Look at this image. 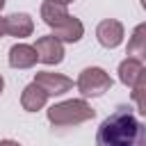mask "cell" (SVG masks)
Listing matches in <instances>:
<instances>
[{
  "instance_id": "1",
  "label": "cell",
  "mask_w": 146,
  "mask_h": 146,
  "mask_svg": "<svg viewBox=\"0 0 146 146\" xmlns=\"http://www.w3.org/2000/svg\"><path fill=\"white\" fill-rule=\"evenodd\" d=\"M96 146H146V123L137 119L130 105H116L98 125Z\"/></svg>"
},
{
  "instance_id": "2",
  "label": "cell",
  "mask_w": 146,
  "mask_h": 146,
  "mask_svg": "<svg viewBox=\"0 0 146 146\" xmlns=\"http://www.w3.org/2000/svg\"><path fill=\"white\" fill-rule=\"evenodd\" d=\"M46 114L55 128H64V125H78V123L91 121L96 116V110L84 98H71V100H62V103L50 105Z\"/></svg>"
},
{
  "instance_id": "3",
  "label": "cell",
  "mask_w": 146,
  "mask_h": 146,
  "mask_svg": "<svg viewBox=\"0 0 146 146\" xmlns=\"http://www.w3.org/2000/svg\"><path fill=\"white\" fill-rule=\"evenodd\" d=\"M78 91L84 96V98H98L103 96L105 91L112 89V78L107 71H103L100 66H87L80 75H78V82H75Z\"/></svg>"
},
{
  "instance_id": "4",
  "label": "cell",
  "mask_w": 146,
  "mask_h": 146,
  "mask_svg": "<svg viewBox=\"0 0 146 146\" xmlns=\"http://www.w3.org/2000/svg\"><path fill=\"white\" fill-rule=\"evenodd\" d=\"M123 36H125V30H123V23L116 21V18H105L96 25V39L103 48H116L123 43Z\"/></svg>"
},
{
  "instance_id": "5",
  "label": "cell",
  "mask_w": 146,
  "mask_h": 146,
  "mask_svg": "<svg viewBox=\"0 0 146 146\" xmlns=\"http://www.w3.org/2000/svg\"><path fill=\"white\" fill-rule=\"evenodd\" d=\"M36 55H39V62L41 64H48V66H55L64 59V43L55 36V34H46V36H39L36 43Z\"/></svg>"
},
{
  "instance_id": "6",
  "label": "cell",
  "mask_w": 146,
  "mask_h": 146,
  "mask_svg": "<svg viewBox=\"0 0 146 146\" xmlns=\"http://www.w3.org/2000/svg\"><path fill=\"white\" fill-rule=\"evenodd\" d=\"M34 82L39 87H43L48 91V96H62L66 91H71L73 87V80L62 75V73H50V71H39L34 75Z\"/></svg>"
},
{
  "instance_id": "7",
  "label": "cell",
  "mask_w": 146,
  "mask_h": 146,
  "mask_svg": "<svg viewBox=\"0 0 146 146\" xmlns=\"http://www.w3.org/2000/svg\"><path fill=\"white\" fill-rule=\"evenodd\" d=\"M39 62L36 48L30 43H14L9 48V66L11 68H32Z\"/></svg>"
},
{
  "instance_id": "8",
  "label": "cell",
  "mask_w": 146,
  "mask_h": 146,
  "mask_svg": "<svg viewBox=\"0 0 146 146\" xmlns=\"http://www.w3.org/2000/svg\"><path fill=\"white\" fill-rule=\"evenodd\" d=\"M5 23H7V34L9 36H18V39H25L34 32V21L30 14L25 11H16V14H9L5 16Z\"/></svg>"
},
{
  "instance_id": "9",
  "label": "cell",
  "mask_w": 146,
  "mask_h": 146,
  "mask_svg": "<svg viewBox=\"0 0 146 146\" xmlns=\"http://www.w3.org/2000/svg\"><path fill=\"white\" fill-rule=\"evenodd\" d=\"M48 91L43 89V87H39L34 80L23 89V94H21V105H23V110L25 112H36V110H41V107H46V103H48Z\"/></svg>"
},
{
  "instance_id": "10",
  "label": "cell",
  "mask_w": 146,
  "mask_h": 146,
  "mask_svg": "<svg viewBox=\"0 0 146 146\" xmlns=\"http://www.w3.org/2000/svg\"><path fill=\"white\" fill-rule=\"evenodd\" d=\"M41 18H43V23H46L50 30H55V27H59L62 23H66V21L71 18V14H68L66 5L46 0V2L41 5Z\"/></svg>"
},
{
  "instance_id": "11",
  "label": "cell",
  "mask_w": 146,
  "mask_h": 146,
  "mask_svg": "<svg viewBox=\"0 0 146 146\" xmlns=\"http://www.w3.org/2000/svg\"><path fill=\"white\" fill-rule=\"evenodd\" d=\"M52 34H55L62 43H78V41L84 36V25H82V21H80V18L71 16L66 23H62L59 27H55V30H52Z\"/></svg>"
},
{
  "instance_id": "12",
  "label": "cell",
  "mask_w": 146,
  "mask_h": 146,
  "mask_svg": "<svg viewBox=\"0 0 146 146\" xmlns=\"http://www.w3.org/2000/svg\"><path fill=\"white\" fill-rule=\"evenodd\" d=\"M125 55L128 57H135L139 62H146V23H139L130 39H128V48H125Z\"/></svg>"
},
{
  "instance_id": "13",
  "label": "cell",
  "mask_w": 146,
  "mask_h": 146,
  "mask_svg": "<svg viewBox=\"0 0 146 146\" xmlns=\"http://www.w3.org/2000/svg\"><path fill=\"white\" fill-rule=\"evenodd\" d=\"M141 68H144V62H139V59H135V57H125V59L119 64V80H121V84H125V87L132 89V84L137 82Z\"/></svg>"
},
{
  "instance_id": "14",
  "label": "cell",
  "mask_w": 146,
  "mask_h": 146,
  "mask_svg": "<svg viewBox=\"0 0 146 146\" xmlns=\"http://www.w3.org/2000/svg\"><path fill=\"white\" fill-rule=\"evenodd\" d=\"M130 98H132L135 103L146 98V68H141V73H139V78H137V82L132 84V89H130Z\"/></svg>"
},
{
  "instance_id": "15",
  "label": "cell",
  "mask_w": 146,
  "mask_h": 146,
  "mask_svg": "<svg viewBox=\"0 0 146 146\" xmlns=\"http://www.w3.org/2000/svg\"><path fill=\"white\" fill-rule=\"evenodd\" d=\"M137 112L146 116V98H144V100H137Z\"/></svg>"
},
{
  "instance_id": "16",
  "label": "cell",
  "mask_w": 146,
  "mask_h": 146,
  "mask_svg": "<svg viewBox=\"0 0 146 146\" xmlns=\"http://www.w3.org/2000/svg\"><path fill=\"white\" fill-rule=\"evenodd\" d=\"M5 34H7V23H5V18L0 16V39H2Z\"/></svg>"
},
{
  "instance_id": "17",
  "label": "cell",
  "mask_w": 146,
  "mask_h": 146,
  "mask_svg": "<svg viewBox=\"0 0 146 146\" xmlns=\"http://www.w3.org/2000/svg\"><path fill=\"white\" fill-rule=\"evenodd\" d=\"M0 146H21V144L14 139H0Z\"/></svg>"
},
{
  "instance_id": "18",
  "label": "cell",
  "mask_w": 146,
  "mask_h": 146,
  "mask_svg": "<svg viewBox=\"0 0 146 146\" xmlns=\"http://www.w3.org/2000/svg\"><path fill=\"white\" fill-rule=\"evenodd\" d=\"M52 2H59V5H71V2H75V0H52Z\"/></svg>"
},
{
  "instance_id": "19",
  "label": "cell",
  "mask_w": 146,
  "mask_h": 146,
  "mask_svg": "<svg viewBox=\"0 0 146 146\" xmlns=\"http://www.w3.org/2000/svg\"><path fill=\"white\" fill-rule=\"evenodd\" d=\"M2 91H5V78L0 75V94H2Z\"/></svg>"
},
{
  "instance_id": "20",
  "label": "cell",
  "mask_w": 146,
  "mask_h": 146,
  "mask_svg": "<svg viewBox=\"0 0 146 146\" xmlns=\"http://www.w3.org/2000/svg\"><path fill=\"white\" fill-rule=\"evenodd\" d=\"M5 2H7V0H0V11H2V7H5Z\"/></svg>"
},
{
  "instance_id": "21",
  "label": "cell",
  "mask_w": 146,
  "mask_h": 146,
  "mask_svg": "<svg viewBox=\"0 0 146 146\" xmlns=\"http://www.w3.org/2000/svg\"><path fill=\"white\" fill-rule=\"evenodd\" d=\"M139 5H141V7H144V9H146V0H139Z\"/></svg>"
}]
</instances>
